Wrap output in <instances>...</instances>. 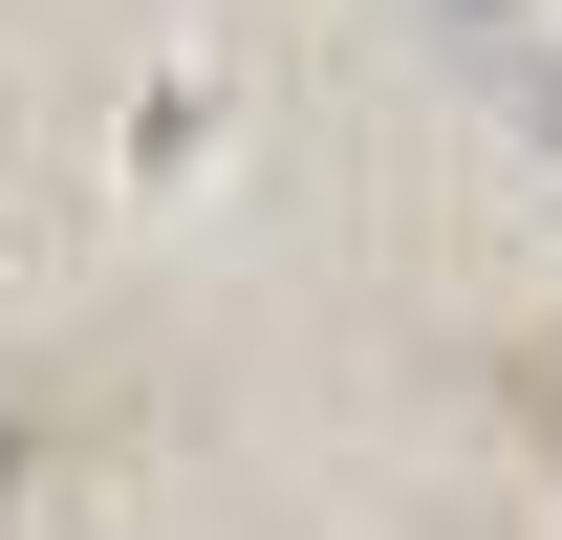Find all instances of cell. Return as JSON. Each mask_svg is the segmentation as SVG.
<instances>
[{"mask_svg": "<svg viewBox=\"0 0 562 540\" xmlns=\"http://www.w3.org/2000/svg\"><path fill=\"white\" fill-rule=\"evenodd\" d=\"M519 432H541V454H562V325L519 346Z\"/></svg>", "mask_w": 562, "mask_h": 540, "instance_id": "obj_1", "label": "cell"}, {"mask_svg": "<svg viewBox=\"0 0 562 540\" xmlns=\"http://www.w3.org/2000/svg\"><path fill=\"white\" fill-rule=\"evenodd\" d=\"M0 497H22V454H0Z\"/></svg>", "mask_w": 562, "mask_h": 540, "instance_id": "obj_2", "label": "cell"}]
</instances>
